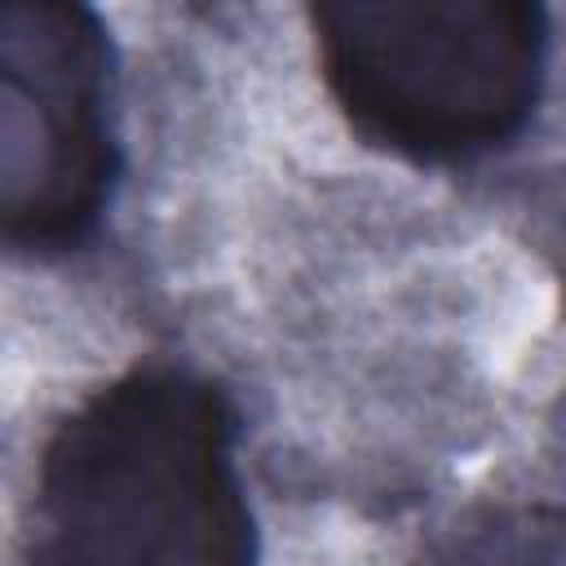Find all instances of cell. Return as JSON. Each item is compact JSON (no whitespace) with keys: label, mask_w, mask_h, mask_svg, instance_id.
<instances>
[{"label":"cell","mask_w":566,"mask_h":566,"mask_svg":"<svg viewBox=\"0 0 566 566\" xmlns=\"http://www.w3.org/2000/svg\"><path fill=\"white\" fill-rule=\"evenodd\" d=\"M416 566H566V504L504 500L464 509Z\"/></svg>","instance_id":"cell-4"},{"label":"cell","mask_w":566,"mask_h":566,"mask_svg":"<svg viewBox=\"0 0 566 566\" xmlns=\"http://www.w3.org/2000/svg\"><path fill=\"white\" fill-rule=\"evenodd\" d=\"M124 177L115 40L93 4L0 9V234L18 256L97 239Z\"/></svg>","instance_id":"cell-3"},{"label":"cell","mask_w":566,"mask_h":566,"mask_svg":"<svg viewBox=\"0 0 566 566\" xmlns=\"http://www.w3.org/2000/svg\"><path fill=\"white\" fill-rule=\"evenodd\" d=\"M310 31L349 133L416 168L517 146L548 88L553 27L535 0H323Z\"/></svg>","instance_id":"cell-2"},{"label":"cell","mask_w":566,"mask_h":566,"mask_svg":"<svg viewBox=\"0 0 566 566\" xmlns=\"http://www.w3.org/2000/svg\"><path fill=\"white\" fill-rule=\"evenodd\" d=\"M230 389L142 358L49 429L18 566H261Z\"/></svg>","instance_id":"cell-1"}]
</instances>
